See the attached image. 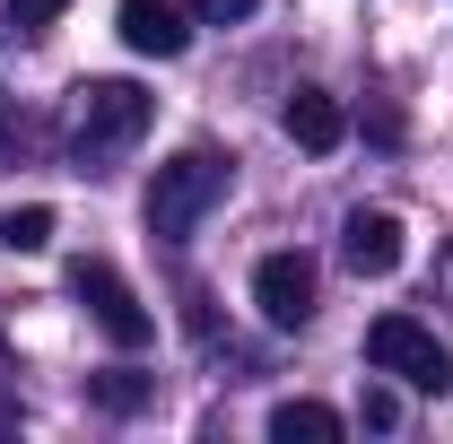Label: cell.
Wrapping results in <instances>:
<instances>
[{
    "instance_id": "7",
    "label": "cell",
    "mask_w": 453,
    "mask_h": 444,
    "mask_svg": "<svg viewBox=\"0 0 453 444\" xmlns=\"http://www.w3.org/2000/svg\"><path fill=\"white\" fill-rule=\"evenodd\" d=\"M113 27H122V44H131V53H149V61H174L183 44H192V18H183L174 0H122V18H113Z\"/></svg>"
},
{
    "instance_id": "4",
    "label": "cell",
    "mask_w": 453,
    "mask_h": 444,
    "mask_svg": "<svg viewBox=\"0 0 453 444\" xmlns=\"http://www.w3.org/2000/svg\"><path fill=\"white\" fill-rule=\"evenodd\" d=\"M70 296H79V305L96 314V332H105L113 348H149V340H157V314H149V305L131 296V279L113 271L105 253H88V262H70Z\"/></svg>"
},
{
    "instance_id": "5",
    "label": "cell",
    "mask_w": 453,
    "mask_h": 444,
    "mask_svg": "<svg viewBox=\"0 0 453 444\" xmlns=\"http://www.w3.org/2000/svg\"><path fill=\"white\" fill-rule=\"evenodd\" d=\"M253 305L271 332H305L314 323V262L305 253H262L253 262Z\"/></svg>"
},
{
    "instance_id": "13",
    "label": "cell",
    "mask_w": 453,
    "mask_h": 444,
    "mask_svg": "<svg viewBox=\"0 0 453 444\" xmlns=\"http://www.w3.org/2000/svg\"><path fill=\"white\" fill-rule=\"evenodd\" d=\"M61 9H70V0H9V27H18V35H44Z\"/></svg>"
},
{
    "instance_id": "8",
    "label": "cell",
    "mask_w": 453,
    "mask_h": 444,
    "mask_svg": "<svg viewBox=\"0 0 453 444\" xmlns=\"http://www.w3.org/2000/svg\"><path fill=\"white\" fill-rule=\"evenodd\" d=\"M288 140H296V149H305V157H332L340 140H349V113L332 105V96H323V88H296V96H288Z\"/></svg>"
},
{
    "instance_id": "6",
    "label": "cell",
    "mask_w": 453,
    "mask_h": 444,
    "mask_svg": "<svg viewBox=\"0 0 453 444\" xmlns=\"http://www.w3.org/2000/svg\"><path fill=\"white\" fill-rule=\"evenodd\" d=\"M401 253H410V244H401L393 210H349V218H340V262H349L357 279H393Z\"/></svg>"
},
{
    "instance_id": "9",
    "label": "cell",
    "mask_w": 453,
    "mask_h": 444,
    "mask_svg": "<svg viewBox=\"0 0 453 444\" xmlns=\"http://www.w3.org/2000/svg\"><path fill=\"white\" fill-rule=\"evenodd\" d=\"M340 436V410H323V401H280L271 410V444H332Z\"/></svg>"
},
{
    "instance_id": "1",
    "label": "cell",
    "mask_w": 453,
    "mask_h": 444,
    "mask_svg": "<svg viewBox=\"0 0 453 444\" xmlns=\"http://www.w3.org/2000/svg\"><path fill=\"white\" fill-rule=\"evenodd\" d=\"M226 183H235V157H219V149H183V157H166V166L149 174V201H140V210H149V235L183 244V235L226 201Z\"/></svg>"
},
{
    "instance_id": "10",
    "label": "cell",
    "mask_w": 453,
    "mask_h": 444,
    "mask_svg": "<svg viewBox=\"0 0 453 444\" xmlns=\"http://www.w3.org/2000/svg\"><path fill=\"white\" fill-rule=\"evenodd\" d=\"M53 244V210L27 201V210H0V253H44Z\"/></svg>"
},
{
    "instance_id": "12",
    "label": "cell",
    "mask_w": 453,
    "mask_h": 444,
    "mask_svg": "<svg viewBox=\"0 0 453 444\" xmlns=\"http://www.w3.org/2000/svg\"><path fill=\"white\" fill-rule=\"evenodd\" d=\"M357 418H366V427H375V436H393V427H401V392H384V384H366V392H357Z\"/></svg>"
},
{
    "instance_id": "11",
    "label": "cell",
    "mask_w": 453,
    "mask_h": 444,
    "mask_svg": "<svg viewBox=\"0 0 453 444\" xmlns=\"http://www.w3.org/2000/svg\"><path fill=\"white\" fill-rule=\"evenodd\" d=\"M96 410H140V401H149V375H96Z\"/></svg>"
},
{
    "instance_id": "14",
    "label": "cell",
    "mask_w": 453,
    "mask_h": 444,
    "mask_svg": "<svg viewBox=\"0 0 453 444\" xmlns=\"http://www.w3.org/2000/svg\"><path fill=\"white\" fill-rule=\"evenodd\" d=\"M253 9H262V0H192V18H201V27H244Z\"/></svg>"
},
{
    "instance_id": "2",
    "label": "cell",
    "mask_w": 453,
    "mask_h": 444,
    "mask_svg": "<svg viewBox=\"0 0 453 444\" xmlns=\"http://www.w3.org/2000/svg\"><path fill=\"white\" fill-rule=\"evenodd\" d=\"M157 122V96L140 79H88L79 88V166H105L113 149H131Z\"/></svg>"
},
{
    "instance_id": "3",
    "label": "cell",
    "mask_w": 453,
    "mask_h": 444,
    "mask_svg": "<svg viewBox=\"0 0 453 444\" xmlns=\"http://www.w3.org/2000/svg\"><path fill=\"white\" fill-rule=\"evenodd\" d=\"M366 366L393 375V384H410V392H436V401L453 392L445 340L427 332V323H410V314H375V323H366Z\"/></svg>"
}]
</instances>
